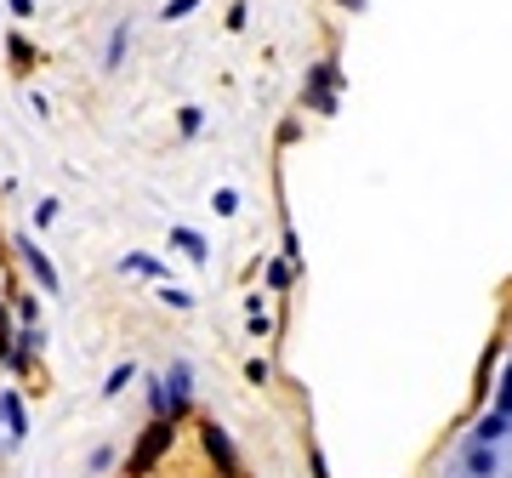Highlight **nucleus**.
<instances>
[{"label": "nucleus", "mask_w": 512, "mask_h": 478, "mask_svg": "<svg viewBox=\"0 0 512 478\" xmlns=\"http://www.w3.org/2000/svg\"><path fill=\"white\" fill-rule=\"evenodd\" d=\"M23 262L35 268V279H40V285H46V291H57V274H52V262H46V251H35L29 239H23Z\"/></svg>", "instance_id": "obj_1"}, {"label": "nucleus", "mask_w": 512, "mask_h": 478, "mask_svg": "<svg viewBox=\"0 0 512 478\" xmlns=\"http://www.w3.org/2000/svg\"><path fill=\"white\" fill-rule=\"evenodd\" d=\"M131 52V23H120L114 29V40H109V57H103V69H120V57Z\"/></svg>", "instance_id": "obj_2"}, {"label": "nucleus", "mask_w": 512, "mask_h": 478, "mask_svg": "<svg viewBox=\"0 0 512 478\" xmlns=\"http://www.w3.org/2000/svg\"><path fill=\"white\" fill-rule=\"evenodd\" d=\"M0 416H6V422H12V439H23V405H18V393H0Z\"/></svg>", "instance_id": "obj_3"}, {"label": "nucleus", "mask_w": 512, "mask_h": 478, "mask_svg": "<svg viewBox=\"0 0 512 478\" xmlns=\"http://www.w3.org/2000/svg\"><path fill=\"white\" fill-rule=\"evenodd\" d=\"M194 12H200V0H165L160 6L165 23H183V18H194Z\"/></svg>", "instance_id": "obj_4"}, {"label": "nucleus", "mask_w": 512, "mask_h": 478, "mask_svg": "<svg viewBox=\"0 0 512 478\" xmlns=\"http://www.w3.org/2000/svg\"><path fill=\"white\" fill-rule=\"evenodd\" d=\"M177 126H183V137H194V131L205 126V114L200 109H183V114H177Z\"/></svg>", "instance_id": "obj_5"}, {"label": "nucleus", "mask_w": 512, "mask_h": 478, "mask_svg": "<svg viewBox=\"0 0 512 478\" xmlns=\"http://www.w3.org/2000/svg\"><path fill=\"white\" fill-rule=\"evenodd\" d=\"M6 6H12V12H18V18H29V12H35L40 0H6Z\"/></svg>", "instance_id": "obj_6"}]
</instances>
